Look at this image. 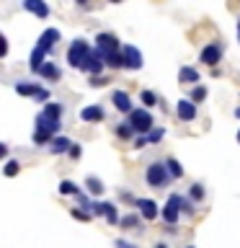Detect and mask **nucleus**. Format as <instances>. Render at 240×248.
Listing matches in <instances>:
<instances>
[{
	"instance_id": "f257e3e1",
	"label": "nucleus",
	"mask_w": 240,
	"mask_h": 248,
	"mask_svg": "<svg viewBox=\"0 0 240 248\" xmlns=\"http://www.w3.org/2000/svg\"><path fill=\"white\" fill-rule=\"evenodd\" d=\"M65 114V106L57 104V101H46L42 106V111L36 114V129L52 132V135H60V119Z\"/></svg>"
},
{
	"instance_id": "f03ea898",
	"label": "nucleus",
	"mask_w": 240,
	"mask_h": 248,
	"mask_svg": "<svg viewBox=\"0 0 240 248\" xmlns=\"http://www.w3.org/2000/svg\"><path fill=\"white\" fill-rule=\"evenodd\" d=\"M145 181L150 184L152 189H165V186L173 181V176H170L165 160H152L150 166L145 168Z\"/></svg>"
},
{
	"instance_id": "7ed1b4c3",
	"label": "nucleus",
	"mask_w": 240,
	"mask_h": 248,
	"mask_svg": "<svg viewBox=\"0 0 240 248\" xmlns=\"http://www.w3.org/2000/svg\"><path fill=\"white\" fill-rule=\"evenodd\" d=\"M90 54H93V46L85 42V39H75V42L70 44V49H67V62H70V67L83 70Z\"/></svg>"
},
{
	"instance_id": "20e7f679",
	"label": "nucleus",
	"mask_w": 240,
	"mask_h": 248,
	"mask_svg": "<svg viewBox=\"0 0 240 248\" xmlns=\"http://www.w3.org/2000/svg\"><path fill=\"white\" fill-rule=\"evenodd\" d=\"M127 122L132 124V129L137 132V135H147V132H152L155 127V119H152V114H150V108H135L132 114H127Z\"/></svg>"
},
{
	"instance_id": "39448f33",
	"label": "nucleus",
	"mask_w": 240,
	"mask_h": 248,
	"mask_svg": "<svg viewBox=\"0 0 240 248\" xmlns=\"http://www.w3.org/2000/svg\"><path fill=\"white\" fill-rule=\"evenodd\" d=\"M183 212V197L181 194H170L168 202H165V207H163V220H165L168 225H176L178 222V217H181Z\"/></svg>"
},
{
	"instance_id": "423d86ee",
	"label": "nucleus",
	"mask_w": 240,
	"mask_h": 248,
	"mask_svg": "<svg viewBox=\"0 0 240 248\" xmlns=\"http://www.w3.org/2000/svg\"><path fill=\"white\" fill-rule=\"evenodd\" d=\"M93 215L96 217H104L108 225H119V207L114 202H93Z\"/></svg>"
},
{
	"instance_id": "0eeeda50",
	"label": "nucleus",
	"mask_w": 240,
	"mask_h": 248,
	"mask_svg": "<svg viewBox=\"0 0 240 248\" xmlns=\"http://www.w3.org/2000/svg\"><path fill=\"white\" fill-rule=\"evenodd\" d=\"M96 49L101 54H114V52H121V44H119V39H116L114 34L101 31V34L96 36Z\"/></svg>"
},
{
	"instance_id": "6e6552de",
	"label": "nucleus",
	"mask_w": 240,
	"mask_h": 248,
	"mask_svg": "<svg viewBox=\"0 0 240 248\" xmlns=\"http://www.w3.org/2000/svg\"><path fill=\"white\" fill-rule=\"evenodd\" d=\"M135 207L139 209L142 220H147V222L158 220V217L163 215V207H158V202H155V199H137V204H135Z\"/></svg>"
},
{
	"instance_id": "1a4fd4ad",
	"label": "nucleus",
	"mask_w": 240,
	"mask_h": 248,
	"mask_svg": "<svg viewBox=\"0 0 240 248\" xmlns=\"http://www.w3.org/2000/svg\"><path fill=\"white\" fill-rule=\"evenodd\" d=\"M199 60L204 62V65L214 67L217 62H222V44H220V42H209V44L204 46V49H201Z\"/></svg>"
},
{
	"instance_id": "9d476101",
	"label": "nucleus",
	"mask_w": 240,
	"mask_h": 248,
	"mask_svg": "<svg viewBox=\"0 0 240 248\" xmlns=\"http://www.w3.org/2000/svg\"><path fill=\"white\" fill-rule=\"evenodd\" d=\"M121 54H124V67L127 70H139L142 67V52H139L135 44H124Z\"/></svg>"
},
{
	"instance_id": "9b49d317",
	"label": "nucleus",
	"mask_w": 240,
	"mask_h": 248,
	"mask_svg": "<svg viewBox=\"0 0 240 248\" xmlns=\"http://www.w3.org/2000/svg\"><path fill=\"white\" fill-rule=\"evenodd\" d=\"M104 119H106V111H104V106H98V104H90V106H83V108H80V122L98 124V122H104Z\"/></svg>"
},
{
	"instance_id": "f8f14e48",
	"label": "nucleus",
	"mask_w": 240,
	"mask_h": 248,
	"mask_svg": "<svg viewBox=\"0 0 240 248\" xmlns=\"http://www.w3.org/2000/svg\"><path fill=\"white\" fill-rule=\"evenodd\" d=\"M176 116L181 122H194L196 119V104H194L191 98H181L176 104Z\"/></svg>"
},
{
	"instance_id": "ddd939ff",
	"label": "nucleus",
	"mask_w": 240,
	"mask_h": 248,
	"mask_svg": "<svg viewBox=\"0 0 240 248\" xmlns=\"http://www.w3.org/2000/svg\"><path fill=\"white\" fill-rule=\"evenodd\" d=\"M111 104H114L116 111H121V114H132V111H135V106H132V98H129L127 91H114L111 93Z\"/></svg>"
},
{
	"instance_id": "4468645a",
	"label": "nucleus",
	"mask_w": 240,
	"mask_h": 248,
	"mask_svg": "<svg viewBox=\"0 0 240 248\" xmlns=\"http://www.w3.org/2000/svg\"><path fill=\"white\" fill-rule=\"evenodd\" d=\"M104 67H106V62H104V57H101V52L93 49V54L88 57V62H85V67H83V73H88V75H101V73H104Z\"/></svg>"
},
{
	"instance_id": "2eb2a0df",
	"label": "nucleus",
	"mask_w": 240,
	"mask_h": 248,
	"mask_svg": "<svg viewBox=\"0 0 240 248\" xmlns=\"http://www.w3.org/2000/svg\"><path fill=\"white\" fill-rule=\"evenodd\" d=\"M13 88H15V93H18V96H29V98H34V101L39 98V93L44 91L39 83H29V80H21V83H15Z\"/></svg>"
},
{
	"instance_id": "dca6fc26",
	"label": "nucleus",
	"mask_w": 240,
	"mask_h": 248,
	"mask_svg": "<svg viewBox=\"0 0 240 248\" xmlns=\"http://www.w3.org/2000/svg\"><path fill=\"white\" fill-rule=\"evenodd\" d=\"M23 8H26L31 16H36V18H46V16H49V5H46L44 0H23Z\"/></svg>"
},
{
	"instance_id": "f3484780",
	"label": "nucleus",
	"mask_w": 240,
	"mask_h": 248,
	"mask_svg": "<svg viewBox=\"0 0 240 248\" xmlns=\"http://www.w3.org/2000/svg\"><path fill=\"white\" fill-rule=\"evenodd\" d=\"M75 142L70 137H65V135H57L52 140V145H49V153L52 155H65V153H70V147H73Z\"/></svg>"
},
{
	"instance_id": "a211bd4d",
	"label": "nucleus",
	"mask_w": 240,
	"mask_h": 248,
	"mask_svg": "<svg viewBox=\"0 0 240 248\" xmlns=\"http://www.w3.org/2000/svg\"><path fill=\"white\" fill-rule=\"evenodd\" d=\"M44 62H46V49H42V46H34V52H31V57H29V67H31V73H36L39 75V70L44 67Z\"/></svg>"
},
{
	"instance_id": "6ab92c4d",
	"label": "nucleus",
	"mask_w": 240,
	"mask_h": 248,
	"mask_svg": "<svg viewBox=\"0 0 240 248\" xmlns=\"http://www.w3.org/2000/svg\"><path fill=\"white\" fill-rule=\"evenodd\" d=\"M57 42H60V31H57V29H46L44 34L39 36V46H42V49H46V52H52Z\"/></svg>"
},
{
	"instance_id": "aec40b11",
	"label": "nucleus",
	"mask_w": 240,
	"mask_h": 248,
	"mask_svg": "<svg viewBox=\"0 0 240 248\" xmlns=\"http://www.w3.org/2000/svg\"><path fill=\"white\" fill-rule=\"evenodd\" d=\"M178 83H181V85L199 83V70L196 67H181V70H178Z\"/></svg>"
},
{
	"instance_id": "412c9836",
	"label": "nucleus",
	"mask_w": 240,
	"mask_h": 248,
	"mask_svg": "<svg viewBox=\"0 0 240 248\" xmlns=\"http://www.w3.org/2000/svg\"><path fill=\"white\" fill-rule=\"evenodd\" d=\"M85 191H88L90 197H101V194L106 191V186H104V181H101L98 176H88L85 178Z\"/></svg>"
},
{
	"instance_id": "4be33fe9",
	"label": "nucleus",
	"mask_w": 240,
	"mask_h": 248,
	"mask_svg": "<svg viewBox=\"0 0 240 248\" xmlns=\"http://www.w3.org/2000/svg\"><path fill=\"white\" fill-rule=\"evenodd\" d=\"M139 222H142V215H135V212H127L119 220V228L127 232V230H137L139 228Z\"/></svg>"
},
{
	"instance_id": "5701e85b",
	"label": "nucleus",
	"mask_w": 240,
	"mask_h": 248,
	"mask_svg": "<svg viewBox=\"0 0 240 248\" xmlns=\"http://www.w3.org/2000/svg\"><path fill=\"white\" fill-rule=\"evenodd\" d=\"M57 191L62 194V197H75V194H80V186H77L75 181H70V178H62Z\"/></svg>"
},
{
	"instance_id": "b1692460",
	"label": "nucleus",
	"mask_w": 240,
	"mask_h": 248,
	"mask_svg": "<svg viewBox=\"0 0 240 248\" xmlns=\"http://www.w3.org/2000/svg\"><path fill=\"white\" fill-rule=\"evenodd\" d=\"M101 57H104V62H106V67H108V70H121V67H124V54H121V52L101 54Z\"/></svg>"
},
{
	"instance_id": "393cba45",
	"label": "nucleus",
	"mask_w": 240,
	"mask_h": 248,
	"mask_svg": "<svg viewBox=\"0 0 240 248\" xmlns=\"http://www.w3.org/2000/svg\"><path fill=\"white\" fill-rule=\"evenodd\" d=\"M54 137H57V135H52V132H44V129H34V135H31V140H34V145H39V147H42V145L49 147Z\"/></svg>"
},
{
	"instance_id": "a878e982",
	"label": "nucleus",
	"mask_w": 240,
	"mask_h": 248,
	"mask_svg": "<svg viewBox=\"0 0 240 248\" xmlns=\"http://www.w3.org/2000/svg\"><path fill=\"white\" fill-rule=\"evenodd\" d=\"M39 75L46 78V80H57V78H60V67L54 65V62H44V67L39 70Z\"/></svg>"
},
{
	"instance_id": "bb28decb",
	"label": "nucleus",
	"mask_w": 240,
	"mask_h": 248,
	"mask_svg": "<svg viewBox=\"0 0 240 248\" xmlns=\"http://www.w3.org/2000/svg\"><path fill=\"white\" fill-rule=\"evenodd\" d=\"M116 137H119V140H132V137H135L137 135V132L135 129H132V124L129 122H121V124H116Z\"/></svg>"
},
{
	"instance_id": "cd10ccee",
	"label": "nucleus",
	"mask_w": 240,
	"mask_h": 248,
	"mask_svg": "<svg viewBox=\"0 0 240 248\" xmlns=\"http://www.w3.org/2000/svg\"><path fill=\"white\" fill-rule=\"evenodd\" d=\"M3 173H5L8 178L18 176V173H21V160H15V158H8V160H5V166H3Z\"/></svg>"
},
{
	"instance_id": "c85d7f7f",
	"label": "nucleus",
	"mask_w": 240,
	"mask_h": 248,
	"mask_svg": "<svg viewBox=\"0 0 240 248\" xmlns=\"http://www.w3.org/2000/svg\"><path fill=\"white\" fill-rule=\"evenodd\" d=\"M70 215H73V220H77V222H90L93 217H96L93 212H88V209H80V207H73V209H70Z\"/></svg>"
},
{
	"instance_id": "c756f323",
	"label": "nucleus",
	"mask_w": 240,
	"mask_h": 248,
	"mask_svg": "<svg viewBox=\"0 0 240 248\" xmlns=\"http://www.w3.org/2000/svg\"><path fill=\"white\" fill-rule=\"evenodd\" d=\"M165 166H168V170H170V176H173V178H181L183 176V166L176 158H165Z\"/></svg>"
},
{
	"instance_id": "7c9ffc66",
	"label": "nucleus",
	"mask_w": 240,
	"mask_h": 248,
	"mask_svg": "<svg viewBox=\"0 0 240 248\" xmlns=\"http://www.w3.org/2000/svg\"><path fill=\"white\" fill-rule=\"evenodd\" d=\"M189 98L194 101V104H201V101L207 98V85H194L191 93H189Z\"/></svg>"
},
{
	"instance_id": "2f4dec72",
	"label": "nucleus",
	"mask_w": 240,
	"mask_h": 248,
	"mask_svg": "<svg viewBox=\"0 0 240 248\" xmlns=\"http://www.w3.org/2000/svg\"><path fill=\"white\" fill-rule=\"evenodd\" d=\"M139 101L145 104V108H150V106L158 104V96H155L152 91H142V93H139Z\"/></svg>"
},
{
	"instance_id": "473e14b6",
	"label": "nucleus",
	"mask_w": 240,
	"mask_h": 248,
	"mask_svg": "<svg viewBox=\"0 0 240 248\" xmlns=\"http://www.w3.org/2000/svg\"><path fill=\"white\" fill-rule=\"evenodd\" d=\"M75 199H77V204H80L83 209H88V212H93V202H90V197H88V191L75 194Z\"/></svg>"
},
{
	"instance_id": "72a5a7b5",
	"label": "nucleus",
	"mask_w": 240,
	"mask_h": 248,
	"mask_svg": "<svg viewBox=\"0 0 240 248\" xmlns=\"http://www.w3.org/2000/svg\"><path fill=\"white\" fill-rule=\"evenodd\" d=\"M204 186H201V184H194L191 186V189H189V199H194V202H201V199H204Z\"/></svg>"
},
{
	"instance_id": "f704fd0d",
	"label": "nucleus",
	"mask_w": 240,
	"mask_h": 248,
	"mask_svg": "<svg viewBox=\"0 0 240 248\" xmlns=\"http://www.w3.org/2000/svg\"><path fill=\"white\" fill-rule=\"evenodd\" d=\"M163 137H165V129H163V127H155L152 132H147V140H150V145H155V142H160Z\"/></svg>"
},
{
	"instance_id": "c9c22d12",
	"label": "nucleus",
	"mask_w": 240,
	"mask_h": 248,
	"mask_svg": "<svg viewBox=\"0 0 240 248\" xmlns=\"http://www.w3.org/2000/svg\"><path fill=\"white\" fill-rule=\"evenodd\" d=\"M194 204H196V202H194V199H189V197H183V212L186 215H194V212H196V207H194Z\"/></svg>"
},
{
	"instance_id": "e433bc0d",
	"label": "nucleus",
	"mask_w": 240,
	"mask_h": 248,
	"mask_svg": "<svg viewBox=\"0 0 240 248\" xmlns=\"http://www.w3.org/2000/svg\"><path fill=\"white\" fill-rule=\"evenodd\" d=\"M150 145V140H147V135H139V137H135V147L137 150H142V147H147Z\"/></svg>"
},
{
	"instance_id": "4c0bfd02",
	"label": "nucleus",
	"mask_w": 240,
	"mask_h": 248,
	"mask_svg": "<svg viewBox=\"0 0 240 248\" xmlns=\"http://www.w3.org/2000/svg\"><path fill=\"white\" fill-rule=\"evenodd\" d=\"M67 155H70V158H73V160H77V158H80V155H83V147L75 142L73 147H70V153H67Z\"/></svg>"
},
{
	"instance_id": "58836bf2",
	"label": "nucleus",
	"mask_w": 240,
	"mask_h": 248,
	"mask_svg": "<svg viewBox=\"0 0 240 248\" xmlns=\"http://www.w3.org/2000/svg\"><path fill=\"white\" fill-rule=\"evenodd\" d=\"M108 80H106V78H101V75H90V85H93V88H101V85H106Z\"/></svg>"
},
{
	"instance_id": "ea45409f",
	"label": "nucleus",
	"mask_w": 240,
	"mask_h": 248,
	"mask_svg": "<svg viewBox=\"0 0 240 248\" xmlns=\"http://www.w3.org/2000/svg\"><path fill=\"white\" fill-rule=\"evenodd\" d=\"M119 197H121L124 202H129V204H137V197H132L129 191H119Z\"/></svg>"
},
{
	"instance_id": "a19ab883",
	"label": "nucleus",
	"mask_w": 240,
	"mask_h": 248,
	"mask_svg": "<svg viewBox=\"0 0 240 248\" xmlns=\"http://www.w3.org/2000/svg\"><path fill=\"white\" fill-rule=\"evenodd\" d=\"M114 246H116V248H137L135 243H129V240H124V238H119V240H116Z\"/></svg>"
},
{
	"instance_id": "79ce46f5",
	"label": "nucleus",
	"mask_w": 240,
	"mask_h": 248,
	"mask_svg": "<svg viewBox=\"0 0 240 248\" xmlns=\"http://www.w3.org/2000/svg\"><path fill=\"white\" fill-rule=\"evenodd\" d=\"M0 54H3V57L8 54V39L5 36H0Z\"/></svg>"
},
{
	"instance_id": "37998d69",
	"label": "nucleus",
	"mask_w": 240,
	"mask_h": 248,
	"mask_svg": "<svg viewBox=\"0 0 240 248\" xmlns=\"http://www.w3.org/2000/svg\"><path fill=\"white\" fill-rule=\"evenodd\" d=\"M0 155H3V158H8V145H5V142L0 145Z\"/></svg>"
},
{
	"instance_id": "c03bdc74",
	"label": "nucleus",
	"mask_w": 240,
	"mask_h": 248,
	"mask_svg": "<svg viewBox=\"0 0 240 248\" xmlns=\"http://www.w3.org/2000/svg\"><path fill=\"white\" fill-rule=\"evenodd\" d=\"M152 248H168V243H158V246H152Z\"/></svg>"
},
{
	"instance_id": "a18cd8bd",
	"label": "nucleus",
	"mask_w": 240,
	"mask_h": 248,
	"mask_svg": "<svg viewBox=\"0 0 240 248\" xmlns=\"http://www.w3.org/2000/svg\"><path fill=\"white\" fill-rule=\"evenodd\" d=\"M75 3H77V5H85V3H88V0H75Z\"/></svg>"
},
{
	"instance_id": "49530a36",
	"label": "nucleus",
	"mask_w": 240,
	"mask_h": 248,
	"mask_svg": "<svg viewBox=\"0 0 240 248\" xmlns=\"http://www.w3.org/2000/svg\"><path fill=\"white\" fill-rule=\"evenodd\" d=\"M235 116H238V119H240V106H238V108H235Z\"/></svg>"
},
{
	"instance_id": "de8ad7c7",
	"label": "nucleus",
	"mask_w": 240,
	"mask_h": 248,
	"mask_svg": "<svg viewBox=\"0 0 240 248\" xmlns=\"http://www.w3.org/2000/svg\"><path fill=\"white\" fill-rule=\"evenodd\" d=\"M238 142H240V129H238Z\"/></svg>"
},
{
	"instance_id": "09e8293b",
	"label": "nucleus",
	"mask_w": 240,
	"mask_h": 248,
	"mask_svg": "<svg viewBox=\"0 0 240 248\" xmlns=\"http://www.w3.org/2000/svg\"><path fill=\"white\" fill-rule=\"evenodd\" d=\"M111 3H121V0H111Z\"/></svg>"
},
{
	"instance_id": "8fccbe9b",
	"label": "nucleus",
	"mask_w": 240,
	"mask_h": 248,
	"mask_svg": "<svg viewBox=\"0 0 240 248\" xmlns=\"http://www.w3.org/2000/svg\"><path fill=\"white\" fill-rule=\"evenodd\" d=\"M186 248H194V246H186Z\"/></svg>"
}]
</instances>
